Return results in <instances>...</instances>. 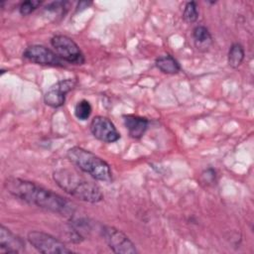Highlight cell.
Masks as SVG:
<instances>
[{"label": "cell", "mask_w": 254, "mask_h": 254, "mask_svg": "<svg viewBox=\"0 0 254 254\" xmlns=\"http://www.w3.org/2000/svg\"><path fill=\"white\" fill-rule=\"evenodd\" d=\"M4 188L13 196L43 209L64 216H71L74 212L73 204L66 198L33 182L9 177L4 182Z\"/></svg>", "instance_id": "1"}, {"label": "cell", "mask_w": 254, "mask_h": 254, "mask_svg": "<svg viewBox=\"0 0 254 254\" xmlns=\"http://www.w3.org/2000/svg\"><path fill=\"white\" fill-rule=\"evenodd\" d=\"M53 179L64 191L79 200L96 203L103 198V193L96 184L71 170L59 169L53 173Z\"/></svg>", "instance_id": "2"}, {"label": "cell", "mask_w": 254, "mask_h": 254, "mask_svg": "<svg viewBox=\"0 0 254 254\" xmlns=\"http://www.w3.org/2000/svg\"><path fill=\"white\" fill-rule=\"evenodd\" d=\"M68 160L82 172L101 182H111L112 172L110 166L100 157L81 147L74 146L67 150Z\"/></svg>", "instance_id": "3"}, {"label": "cell", "mask_w": 254, "mask_h": 254, "mask_svg": "<svg viewBox=\"0 0 254 254\" xmlns=\"http://www.w3.org/2000/svg\"><path fill=\"white\" fill-rule=\"evenodd\" d=\"M27 239L29 243L39 252L45 254H65L71 253L72 250L68 249L63 241L55 236L39 231L32 230L28 233Z\"/></svg>", "instance_id": "4"}, {"label": "cell", "mask_w": 254, "mask_h": 254, "mask_svg": "<svg viewBox=\"0 0 254 254\" xmlns=\"http://www.w3.org/2000/svg\"><path fill=\"white\" fill-rule=\"evenodd\" d=\"M51 45L62 61L72 64H84V56L71 38L64 35H56L51 39Z\"/></svg>", "instance_id": "5"}, {"label": "cell", "mask_w": 254, "mask_h": 254, "mask_svg": "<svg viewBox=\"0 0 254 254\" xmlns=\"http://www.w3.org/2000/svg\"><path fill=\"white\" fill-rule=\"evenodd\" d=\"M100 231L104 241L113 252L124 254H133L138 252L135 244L130 240V238L116 227L103 225Z\"/></svg>", "instance_id": "6"}, {"label": "cell", "mask_w": 254, "mask_h": 254, "mask_svg": "<svg viewBox=\"0 0 254 254\" xmlns=\"http://www.w3.org/2000/svg\"><path fill=\"white\" fill-rule=\"evenodd\" d=\"M89 129L96 139L104 143H113L120 139V133L115 125L105 116L98 115L93 117L89 124Z\"/></svg>", "instance_id": "7"}, {"label": "cell", "mask_w": 254, "mask_h": 254, "mask_svg": "<svg viewBox=\"0 0 254 254\" xmlns=\"http://www.w3.org/2000/svg\"><path fill=\"white\" fill-rule=\"evenodd\" d=\"M23 57L35 64L42 65L63 66V61L51 49L43 45H32L23 52Z\"/></svg>", "instance_id": "8"}, {"label": "cell", "mask_w": 254, "mask_h": 254, "mask_svg": "<svg viewBox=\"0 0 254 254\" xmlns=\"http://www.w3.org/2000/svg\"><path fill=\"white\" fill-rule=\"evenodd\" d=\"M76 80L74 78H65L58 81L52 85L44 95V102L46 105L59 108L65 102V94L74 88Z\"/></svg>", "instance_id": "9"}, {"label": "cell", "mask_w": 254, "mask_h": 254, "mask_svg": "<svg viewBox=\"0 0 254 254\" xmlns=\"http://www.w3.org/2000/svg\"><path fill=\"white\" fill-rule=\"evenodd\" d=\"M25 250L24 240L14 234L10 229L1 224L0 226V253L17 254Z\"/></svg>", "instance_id": "10"}, {"label": "cell", "mask_w": 254, "mask_h": 254, "mask_svg": "<svg viewBox=\"0 0 254 254\" xmlns=\"http://www.w3.org/2000/svg\"><path fill=\"white\" fill-rule=\"evenodd\" d=\"M123 122L128 134L134 139H140L146 132L149 125V120L146 117L134 114L123 115Z\"/></svg>", "instance_id": "11"}, {"label": "cell", "mask_w": 254, "mask_h": 254, "mask_svg": "<svg viewBox=\"0 0 254 254\" xmlns=\"http://www.w3.org/2000/svg\"><path fill=\"white\" fill-rule=\"evenodd\" d=\"M194 46L198 51L205 52L212 45V37L205 26H196L192 31Z\"/></svg>", "instance_id": "12"}, {"label": "cell", "mask_w": 254, "mask_h": 254, "mask_svg": "<svg viewBox=\"0 0 254 254\" xmlns=\"http://www.w3.org/2000/svg\"><path fill=\"white\" fill-rule=\"evenodd\" d=\"M156 66L164 73L175 74L181 70V65L179 62L171 55H165L159 57L156 60Z\"/></svg>", "instance_id": "13"}, {"label": "cell", "mask_w": 254, "mask_h": 254, "mask_svg": "<svg viewBox=\"0 0 254 254\" xmlns=\"http://www.w3.org/2000/svg\"><path fill=\"white\" fill-rule=\"evenodd\" d=\"M244 57H245V52L242 45L239 43H234L231 45L228 51V56H227L228 64L231 67L236 68L242 64Z\"/></svg>", "instance_id": "14"}, {"label": "cell", "mask_w": 254, "mask_h": 254, "mask_svg": "<svg viewBox=\"0 0 254 254\" xmlns=\"http://www.w3.org/2000/svg\"><path fill=\"white\" fill-rule=\"evenodd\" d=\"M91 111H92V107L90 103L85 99L78 101L74 106V115L77 119L81 121L88 119L91 114Z\"/></svg>", "instance_id": "15"}, {"label": "cell", "mask_w": 254, "mask_h": 254, "mask_svg": "<svg viewBox=\"0 0 254 254\" xmlns=\"http://www.w3.org/2000/svg\"><path fill=\"white\" fill-rule=\"evenodd\" d=\"M198 18V10H197V5L194 1L188 2L185 5L184 12H183V19L187 23H194Z\"/></svg>", "instance_id": "16"}, {"label": "cell", "mask_w": 254, "mask_h": 254, "mask_svg": "<svg viewBox=\"0 0 254 254\" xmlns=\"http://www.w3.org/2000/svg\"><path fill=\"white\" fill-rule=\"evenodd\" d=\"M41 4H42V1H40V0H27V1H24L19 6V12L23 16L29 15L33 11H35L39 6H41Z\"/></svg>", "instance_id": "17"}, {"label": "cell", "mask_w": 254, "mask_h": 254, "mask_svg": "<svg viewBox=\"0 0 254 254\" xmlns=\"http://www.w3.org/2000/svg\"><path fill=\"white\" fill-rule=\"evenodd\" d=\"M201 177H202V179H203V180H202L203 183H206L207 185L210 184V183L215 182V172H214L212 169L206 170L204 173H202Z\"/></svg>", "instance_id": "18"}]
</instances>
